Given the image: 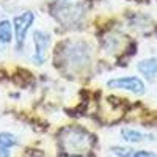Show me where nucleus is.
Wrapping results in <instances>:
<instances>
[{
	"mask_svg": "<svg viewBox=\"0 0 157 157\" xmlns=\"http://www.w3.org/2000/svg\"><path fill=\"white\" fill-rule=\"evenodd\" d=\"M90 47L83 41H68L63 44V61L66 68L72 71H82L90 63Z\"/></svg>",
	"mask_w": 157,
	"mask_h": 157,
	"instance_id": "obj_1",
	"label": "nucleus"
},
{
	"mask_svg": "<svg viewBox=\"0 0 157 157\" xmlns=\"http://www.w3.org/2000/svg\"><path fill=\"white\" fill-rule=\"evenodd\" d=\"M61 145L69 154H82L86 152L91 145H93V138L80 127H69L63 130L61 134Z\"/></svg>",
	"mask_w": 157,
	"mask_h": 157,
	"instance_id": "obj_2",
	"label": "nucleus"
},
{
	"mask_svg": "<svg viewBox=\"0 0 157 157\" xmlns=\"http://www.w3.org/2000/svg\"><path fill=\"white\" fill-rule=\"evenodd\" d=\"M52 11H54V16L57 17V21H60L66 27L78 25L85 16V10L80 3H71V2H66V0L54 5Z\"/></svg>",
	"mask_w": 157,
	"mask_h": 157,
	"instance_id": "obj_3",
	"label": "nucleus"
},
{
	"mask_svg": "<svg viewBox=\"0 0 157 157\" xmlns=\"http://www.w3.org/2000/svg\"><path fill=\"white\" fill-rule=\"evenodd\" d=\"M109 88L113 90H124L129 91V93H134V94H143L146 91V85L143 80H140L138 77H118V78H112V80L107 82Z\"/></svg>",
	"mask_w": 157,
	"mask_h": 157,
	"instance_id": "obj_4",
	"label": "nucleus"
},
{
	"mask_svg": "<svg viewBox=\"0 0 157 157\" xmlns=\"http://www.w3.org/2000/svg\"><path fill=\"white\" fill-rule=\"evenodd\" d=\"M33 43H35V54H33V61L36 64H43L46 61L47 49L52 43V36L43 30H35L33 32Z\"/></svg>",
	"mask_w": 157,
	"mask_h": 157,
	"instance_id": "obj_5",
	"label": "nucleus"
},
{
	"mask_svg": "<svg viewBox=\"0 0 157 157\" xmlns=\"http://www.w3.org/2000/svg\"><path fill=\"white\" fill-rule=\"evenodd\" d=\"M33 21H35V16H33V13H30V11H25V13H22V14L14 16V19H13V25H14V38H16L17 46L24 44L25 38H27V32L30 30Z\"/></svg>",
	"mask_w": 157,
	"mask_h": 157,
	"instance_id": "obj_6",
	"label": "nucleus"
},
{
	"mask_svg": "<svg viewBox=\"0 0 157 157\" xmlns=\"http://www.w3.org/2000/svg\"><path fill=\"white\" fill-rule=\"evenodd\" d=\"M121 137L124 141L127 143H141V141H152L154 140V135L151 134H145L141 130H137V129H123L121 130Z\"/></svg>",
	"mask_w": 157,
	"mask_h": 157,
	"instance_id": "obj_7",
	"label": "nucleus"
},
{
	"mask_svg": "<svg viewBox=\"0 0 157 157\" xmlns=\"http://www.w3.org/2000/svg\"><path fill=\"white\" fill-rule=\"evenodd\" d=\"M112 152L118 157H157V152H152V151L132 149V148H123V146L112 148Z\"/></svg>",
	"mask_w": 157,
	"mask_h": 157,
	"instance_id": "obj_8",
	"label": "nucleus"
},
{
	"mask_svg": "<svg viewBox=\"0 0 157 157\" xmlns=\"http://www.w3.org/2000/svg\"><path fill=\"white\" fill-rule=\"evenodd\" d=\"M19 140L10 132H0V157H10V149L17 146Z\"/></svg>",
	"mask_w": 157,
	"mask_h": 157,
	"instance_id": "obj_9",
	"label": "nucleus"
},
{
	"mask_svg": "<svg viewBox=\"0 0 157 157\" xmlns=\"http://www.w3.org/2000/svg\"><path fill=\"white\" fill-rule=\"evenodd\" d=\"M137 69L140 74H143L146 78H154L157 75V57L145 58L137 64Z\"/></svg>",
	"mask_w": 157,
	"mask_h": 157,
	"instance_id": "obj_10",
	"label": "nucleus"
},
{
	"mask_svg": "<svg viewBox=\"0 0 157 157\" xmlns=\"http://www.w3.org/2000/svg\"><path fill=\"white\" fill-rule=\"evenodd\" d=\"M13 39V25L10 21H0V44H10Z\"/></svg>",
	"mask_w": 157,
	"mask_h": 157,
	"instance_id": "obj_11",
	"label": "nucleus"
},
{
	"mask_svg": "<svg viewBox=\"0 0 157 157\" xmlns=\"http://www.w3.org/2000/svg\"><path fill=\"white\" fill-rule=\"evenodd\" d=\"M36 157H39V155H36Z\"/></svg>",
	"mask_w": 157,
	"mask_h": 157,
	"instance_id": "obj_12",
	"label": "nucleus"
}]
</instances>
